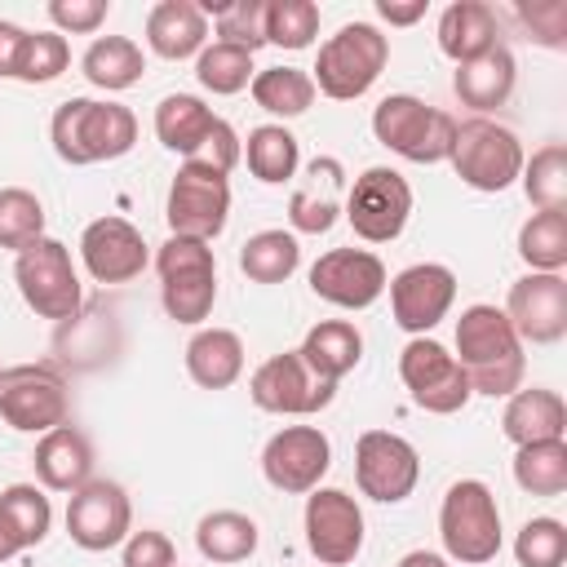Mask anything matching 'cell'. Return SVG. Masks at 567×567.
Wrapping results in <instances>:
<instances>
[{
    "label": "cell",
    "instance_id": "6da1fadb",
    "mask_svg": "<svg viewBox=\"0 0 567 567\" xmlns=\"http://www.w3.org/2000/svg\"><path fill=\"white\" fill-rule=\"evenodd\" d=\"M456 363L470 377L474 394H492V399H509L514 390H523V341L509 328L501 306L474 301L461 310L456 319Z\"/></svg>",
    "mask_w": 567,
    "mask_h": 567
},
{
    "label": "cell",
    "instance_id": "7a4b0ae2",
    "mask_svg": "<svg viewBox=\"0 0 567 567\" xmlns=\"http://www.w3.org/2000/svg\"><path fill=\"white\" fill-rule=\"evenodd\" d=\"M49 137L58 159L84 168V164H106L133 151L137 142V115L120 102H97V97H66L53 120Z\"/></svg>",
    "mask_w": 567,
    "mask_h": 567
},
{
    "label": "cell",
    "instance_id": "3957f363",
    "mask_svg": "<svg viewBox=\"0 0 567 567\" xmlns=\"http://www.w3.org/2000/svg\"><path fill=\"white\" fill-rule=\"evenodd\" d=\"M385 62H390V35H381V27L372 22H346L337 35L319 44L310 80H315V93L332 102H354L381 80Z\"/></svg>",
    "mask_w": 567,
    "mask_h": 567
},
{
    "label": "cell",
    "instance_id": "277c9868",
    "mask_svg": "<svg viewBox=\"0 0 567 567\" xmlns=\"http://www.w3.org/2000/svg\"><path fill=\"white\" fill-rule=\"evenodd\" d=\"M439 536H443V558L465 567H483L501 554V509L483 478H456L443 492Z\"/></svg>",
    "mask_w": 567,
    "mask_h": 567
},
{
    "label": "cell",
    "instance_id": "5b68a950",
    "mask_svg": "<svg viewBox=\"0 0 567 567\" xmlns=\"http://www.w3.org/2000/svg\"><path fill=\"white\" fill-rule=\"evenodd\" d=\"M155 270H159V301L164 315L177 323H204L213 315L217 301V257L204 239H186V235H168L155 252Z\"/></svg>",
    "mask_w": 567,
    "mask_h": 567
},
{
    "label": "cell",
    "instance_id": "8992f818",
    "mask_svg": "<svg viewBox=\"0 0 567 567\" xmlns=\"http://www.w3.org/2000/svg\"><path fill=\"white\" fill-rule=\"evenodd\" d=\"M372 133L385 151H394L412 164H443L452 155L456 120L439 106H425L412 93H390L372 111Z\"/></svg>",
    "mask_w": 567,
    "mask_h": 567
},
{
    "label": "cell",
    "instance_id": "52a82bcc",
    "mask_svg": "<svg viewBox=\"0 0 567 567\" xmlns=\"http://www.w3.org/2000/svg\"><path fill=\"white\" fill-rule=\"evenodd\" d=\"M452 168L465 186L483 190V195H496L505 186L518 182L523 173V142L514 128L496 124L492 115H474L465 124H456V137H452Z\"/></svg>",
    "mask_w": 567,
    "mask_h": 567
},
{
    "label": "cell",
    "instance_id": "ba28073f",
    "mask_svg": "<svg viewBox=\"0 0 567 567\" xmlns=\"http://www.w3.org/2000/svg\"><path fill=\"white\" fill-rule=\"evenodd\" d=\"M13 279H18V292L22 301L40 315V319H53V323H71L84 306V284L75 275V261H71V248L62 239H35L31 248L18 252L13 261Z\"/></svg>",
    "mask_w": 567,
    "mask_h": 567
},
{
    "label": "cell",
    "instance_id": "9c48e42d",
    "mask_svg": "<svg viewBox=\"0 0 567 567\" xmlns=\"http://www.w3.org/2000/svg\"><path fill=\"white\" fill-rule=\"evenodd\" d=\"M0 416L18 434H49L71 416L66 377L53 363H18L0 372Z\"/></svg>",
    "mask_w": 567,
    "mask_h": 567
},
{
    "label": "cell",
    "instance_id": "30bf717a",
    "mask_svg": "<svg viewBox=\"0 0 567 567\" xmlns=\"http://www.w3.org/2000/svg\"><path fill=\"white\" fill-rule=\"evenodd\" d=\"M164 217H168V235H186V239L213 244L226 230V217H230V182H226V173H217L204 159H186L173 173V186H168V199H164Z\"/></svg>",
    "mask_w": 567,
    "mask_h": 567
},
{
    "label": "cell",
    "instance_id": "8fae6325",
    "mask_svg": "<svg viewBox=\"0 0 567 567\" xmlns=\"http://www.w3.org/2000/svg\"><path fill=\"white\" fill-rule=\"evenodd\" d=\"M399 377L412 394V403L421 412H434V416H452L470 403V377L465 368L456 363V354L447 346H439L434 337H412L399 354Z\"/></svg>",
    "mask_w": 567,
    "mask_h": 567
},
{
    "label": "cell",
    "instance_id": "7c38bea8",
    "mask_svg": "<svg viewBox=\"0 0 567 567\" xmlns=\"http://www.w3.org/2000/svg\"><path fill=\"white\" fill-rule=\"evenodd\" d=\"M346 221L354 226L359 239L368 244H390L403 235L408 217H412V186L403 173L377 164V168H363L354 177V186L346 190Z\"/></svg>",
    "mask_w": 567,
    "mask_h": 567
},
{
    "label": "cell",
    "instance_id": "4fadbf2b",
    "mask_svg": "<svg viewBox=\"0 0 567 567\" xmlns=\"http://www.w3.org/2000/svg\"><path fill=\"white\" fill-rule=\"evenodd\" d=\"M421 478V456L416 447L394 434V430H363L354 443V483L368 501L399 505L412 496Z\"/></svg>",
    "mask_w": 567,
    "mask_h": 567
},
{
    "label": "cell",
    "instance_id": "5bb4252c",
    "mask_svg": "<svg viewBox=\"0 0 567 567\" xmlns=\"http://www.w3.org/2000/svg\"><path fill=\"white\" fill-rule=\"evenodd\" d=\"M332 465V443L319 425H284L261 447V474L284 496H306L323 483Z\"/></svg>",
    "mask_w": 567,
    "mask_h": 567
},
{
    "label": "cell",
    "instance_id": "9a60e30c",
    "mask_svg": "<svg viewBox=\"0 0 567 567\" xmlns=\"http://www.w3.org/2000/svg\"><path fill=\"white\" fill-rule=\"evenodd\" d=\"M248 394L261 412H275V416H315L332 403L337 385L315 377L306 368V359L297 350H284V354H270L252 381H248Z\"/></svg>",
    "mask_w": 567,
    "mask_h": 567
},
{
    "label": "cell",
    "instance_id": "2e32d148",
    "mask_svg": "<svg viewBox=\"0 0 567 567\" xmlns=\"http://www.w3.org/2000/svg\"><path fill=\"white\" fill-rule=\"evenodd\" d=\"M128 532H133V505L120 483L89 478L84 487H75L66 496V536L80 549H89V554L115 549L128 540Z\"/></svg>",
    "mask_w": 567,
    "mask_h": 567
},
{
    "label": "cell",
    "instance_id": "e0dca14e",
    "mask_svg": "<svg viewBox=\"0 0 567 567\" xmlns=\"http://www.w3.org/2000/svg\"><path fill=\"white\" fill-rule=\"evenodd\" d=\"M306 549L323 567H346L363 549V509L341 487L306 492Z\"/></svg>",
    "mask_w": 567,
    "mask_h": 567
},
{
    "label": "cell",
    "instance_id": "ac0fdd59",
    "mask_svg": "<svg viewBox=\"0 0 567 567\" xmlns=\"http://www.w3.org/2000/svg\"><path fill=\"white\" fill-rule=\"evenodd\" d=\"M390 315L403 332L425 337L430 328H439L456 301V275L443 261H416L403 266L390 284Z\"/></svg>",
    "mask_w": 567,
    "mask_h": 567
},
{
    "label": "cell",
    "instance_id": "d6986e66",
    "mask_svg": "<svg viewBox=\"0 0 567 567\" xmlns=\"http://www.w3.org/2000/svg\"><path fill=\"white\" fill-rule=\"evenodd\" d=\"M505 319L523 346H554L567 337V279L527 270L509 284Z\"/></svg>",
    "mask_w": 567,
    "mask_h": 567
},
{
    "label": "cell",
    "instance_id": "ffe728a7",
    "mask_svg": "<svg viewBox=\"0 0 567 567\" xmlns=\"http://www.w3.org/2000/svg\"><path fill=\"white\" fill-rule=\"evenodd\" d=\"M385 284V266L368 248H332L310 266V292L337 310H368Z\"/></svg>",
    "mask_w": 567,
    "mask_h": 567
},
{
    "label": "cell",
    "instance_id": "44dd1931",
    "mask_svg": "<svg viewBox=\"0 0 567 567\" xmlns=\"http://www.w3.org/2000/svg\"><path fill=\"white\" fill-rule=\"evenodd\" d=\"M80 261L97 284H128L146 270L151 252L133 221L124 217H97L80 235Z\"/></svg>",
    "mask_w": 567,
    "mask_h": 567
},
{
    "label": "cell",
    "instance_id": "7402d4cb",
    "mask_svg": "<svg viewBox=\"0 0 567 567\" xmlns=\"http://www.w3.org/2000/svg\"><path fill=\"white\" fill-rule=\"evenodd\" d=\"M31 465H35L40 487H49V492H75V487H84L93 478V443H89L84 430L58 425V430L40 434Z\"/></svg>",
    "mask_w": 567,
    "mask_h": 567
},
{
    "label": "cell",
    "instance_id": "603a6c76",
    "mask_svg": "<svg viewBox=\"0 0 567 567\" xmlns=\"http://www.w3.org/2000/svg\"><path fill=\"white\" fill-rule=\"evenodd\" d=\"M341 195H346V168L337 159H315L306 168V182L288 199V221L301 235H323L341 217Z\"/></svg>",
    "mask_w": 567,
    "mask_h": 567
},
{
    "label": "cell",
    "instance_id": "cb8c5ba5",
    "mask_svg": "<svg viewBox=\"0 0 567 567\" xmlns=\"http://www.w3.org/2000/svg\"><path fill=\"white\" fill-rule=\"evenodd\" d=\"M514 80H518V62H514V53H509L505 44H496V49H487V53L461 62L456 75H452V89H456L461 106L487 115V111H496V106L509 102Z\"/></svg>",
    "mask_w": 567,
    "mask_h": 567
},
{
    "label": "cell",
    "instance_id": "d4e9b609",
    "mask_svg": "<svg viewBox=\"0 0 567 567\" xmlns=\"http://www.w3.org/2000/svg\"><path fill=\"white\" fill-rule=\"evenodd\" d=\"M501 430L514 447H527V443H549V439H567V403L554 394V390H514L505 399V412H501Z\"/></svg>",
    "mask_w": 567,
    "mask_h": 567
},
{
    "label": "cell",
    "instance_id": "484cf974",
    "mask_svg": "<svg viewBox=\"0 0 567 567\" xmlns=\"http://www.w3.org/2000/svg\"><path fill=\"white\" fill-rule=\"evenodd\" d=\"M146 44L168 62L199 58V49L208 44V18L199 13L195 0H159L146 13Z\"/></svg>",
    "mask_w": 567,
    "mask_h": 567
},
{
    "label": "cell",
    "instance_id": "4316f807",
    "mask_svg": "<svg viewBox=\"0 0 567 567\" xmlns=\"http://www.w3.org/2000/svg\"><path fill=\"white\" fill-rule=\"evenodd\" d=\"M501 44V22H496V9L483 4V0H452L443 13H439V49L461 66L487 49Z\"/></svg>",
    "mask_w": 567,
    "mask_h": 567
},
{
    "label": "cell",
    "instance_id": "83f0119b",
    "mask_svg": "<svg viewBox=\"0 0 567 567\" xmlns=\"http://www.w3.org/2000/svg\"><path fill=\"white\" fill-rule=\"evenodd\" d=\"M297 354L306 359V368H310L315 377H323V381L337 385L341 377H350V372L359 368V359H363V332H359L350 319H319V323L301 337Z\"/></svg>",
    "mask_w": 567,
    "mask_h": 567
},
{
    "label": "cell",
    "instance_id": "f1b7e54d",
    "mask_svg": "<svg viewBox=\"0 0 567 567\" xmlns=\"http://www.w3.org/2000/svg\"><path fill=\"white\" fill-rule=\"evenodd\" d=\"M186 372L199 390H226L244 377V341L235 328H199L186 341Z\"/></svg>",
    "mask_w": 567,
    "mask_h": 567
},
{
    "label": "cell",
    "instance_id": "f546056e",
    "mask_svg": "<svg viewBox=\"0 0 567 567\" xmlns=\"http://www.w3.org/2000/svg\"><path fill=\"white\" fill-rule=\"evenodd\" d=\"M213 124H217L213 106H204L195 93H168V97L155 106V137H159L173 155H182V159H195V155L204 151Z\"/></svg>",
    "mask_w": 567,
    "mask_h": 567
},
{
    "label": "cell",
    "instance_id": "4dcf8cb0",
    "mask_svg": "<svg viewBox=\"0 0 567 567\" xmlns=\"http://www.w3.org/2000/svg\"><path fill=\"white\" fill-rule=\"evenodd\" d=\"M80 71H84V80H89L93 89L124 93V89H133V84L142 80L146 58H142V49H137L128 35H97V40L84 49Z\"/></svg>",
    "mask_w": 567,
    "mask_h": 567
},
{
    "label": "cell",
    "instance_id": "1f68e13d",
    "mask_svg": "<svg viewBox=\"0 0 567 567\" xmlns=\"http://www.w3.org/2000/svg\"><path fill=\"white\" fill-rule=\"evenodd\" d=\"M244 159H248V173L266 186H284L297 177V164H301V146L297 137L284 128V124H257L244 142Z\"/></svg>",
    "mask_w": 567,
    "mask_h": 567
},
{
    "label": "cell",
    "instance_id": "d6a6232c",
    "mask_svg": "<svg viewBox=\"0 0 567 567\" xmlns=\"http://www.w3.org/2000/svg\"><path fill=\"white\" fill-rule=\"evenodd\" d=\"M195 549L208 563H244L257 549V523L239 509H213L195 527Z\"/></svg>",
    "mask_w": 567,
    "mask_h": 567
},
{
    "label": "cell",
    "instance_id": "836d02e7",
    "mask_svg": "<svg viewBox=\"0 0 567 567\" xmlns=\"http://www.w3.org/2000/svg\"><path fill=\"white\" fill-rule=\"evenodd\" d=\"M301 266V244L292 230H257L239 248V270L252 284H284Z\"/></svg>",
    "mask_w": 567,
    "mask_h": 567
},
{
    "label": "cell",
    "instance_id": "e575fe53",
    "mask_svg": "<svg viewBox=\"0 0 567 567\" xmlns=\"http://www.w3.org/2000/svg\"><path fill=\"white\" fill-rule=\"evenodd\" d=\"M252 102L279 120H292V115H306L310 102H315V80L310 71L301 66H266L252 75Z\"/></svg>",
    "mask_w": 567,
    "mask_h": 567
},
{
    "label": "cell",
    "instance_id": "d590c367",
    "mask_svg": "<svg viewBox=\"0 0 567 567\" xmlns=\"http://www.w3.org/2000/svg\"><path fill=\"white\" fill-rule=\"evenodd\" d=\"M518 182L536 213H567V146L545 142L540 151H532V159H523Z\"/></svg>",
    "mask_w": 567,
    "mask_h": 567
},
{
    "label": "cell",
    "instance_id": "8d00e7d4",
    "mask_svg": "<svg viewBox=\"0 0 567 567\" xmlns=\"http://www.w3.org/2000/svg\"><path fill=\"white\" fill-rule=\"evenodd\" d=\"M514 483L527 496H563L567 492V439L518 447L514 452Z\"/></svg>",
    "mask_w": 567,
    "mask_h": 567
},
{
    "label": "cell",
    "instance_id": "74e56055",
    "mask_svg": "<svg viewBox=\"0 0 567 567\" xmlns=\"http://www.w3.org/2000/svg\"><path fill=\"white\" fill-rule=\"evenodd\" d=\"M518 257L527 270L563 275L567 266V213H532L518 226Z\"/></svg>",
    "mask_w": 567,
    "mask_h": 567
},
{
    "label": "cell",
    "instance_id": "f35d334b",
    "mask_svg": "<svg viewBox=\"0 0 567 567\" xmlns=\"http://www.w3.org/2000/svg\"><path fill=\"white\" fill-rule=\"evenodd\" d=\"M204 18H213V31L221 44L257 53L266 44V0H204Z\"/></svg>",
    "mask_w": 567,
    "mask_h": 567
},
{
    "label": "cell",
    "instance_id": "ab89813d",
    "mask_svg": "<svg viewBox=\"0 0 567 567\" xmlns=\"http://www.w3.org/2000/svg\"><path fill=\"white\" fill-rule=\"evenodd\" d=\"M252 75H257L252 71V53L248 49H235V44H221V40L204 44L199 58H195V80L208 93H217V97H230V93L248 89Z\"/></svg>",
    "mask_w": 567,
    "mask_h": 567
},
{
    "label": "cell",
    "instance_id": "60d3db41",
    "mask_svg": "<svg viewBox=\"0 0 567 567\" xmlns=\"http://www.w3.org/2000/svg\"><path fill=\"white\" fill-rule=\"evenodd\" d=\"M35 239H44V204L27 186H4L0 190V248L22 252Z\"/></svg>",
    "mask_w": 567,
    "mask_h": 567
},
{
    "label": "cell",
    "instance_id": "b9f144b4",
    "mask_svg": "<svg viewBox=\"0 0 567 567\" xmlns=\"http://www.w3.org/2000/svg\"><path fill=\"white\" fill-rule=\"evenodd\" d=\"M315 35H319V4L315 0H266V44L310 49Z\"/></svg>",
    "mask_w": 567,
    "mask_h": 567
},
{
    "label": "cell",
    "instance_id": "7bdbcfd3",
    "mask_svg": "<svg viewBox=\"0 0 567 567\" xmlns=\"http://www.w3.org/2000/svg\"><path fill=\"white\" fill-rule=\"evenodd\" d=\"M66 66H71V44H66V35H58V31H27L13 80H22V84H49V80H58Z\"/></svg>",
    "mask_w": 567,
    "mask_h": 567
},
{
    "label": "cell",
    "instance_id": "ee69618b",
    "mask_svg": "<svg viewBox=\"0 0 567 567\" xmlns=\"http://www.w3.org/2000/svg\"><path fill=\"white\" fill-rule=\"evenodd\" d=\"M0 509L13 518V527H18L27 549L40 545L49 536V527H53V505H49V496L35 483H9L0 492Z\"/></svg>",
    "mask_w": 567,
    "mask_h": 567
},
{
    "label": "cell",
    "instance_id": "f6af8a7d",
    "mask_svg": "<svg viewBox=\"0 0 567 567\" xmlns=\"http://www.w3.org/2000/svg\"><path fill=\"white\" fill-rule=\"evenodd\" d=\"M514 558H518V567H563L567 563V527L549 514L527 518L514 536Z\"/></svg>",
    "mask_w": 567,
    "mask_h": 567
},
{
    "label": "cell",
    "instance_id": "bcb514c9",
    "mask_svg": "<svg viewBox=\"0 0 567 567\" xmlns=\"http://www.w3.org/2000/svg\"><path fill=\"white\" fill-rule=\"evenodd\" d=\"M518 18H523V27L532 31V40L536 44H545V49H567V4L563 0H523L518 4Z\"/></svg>",
    "mask_w": 567,
    "mask_h": 567
},
{
    "label": "cell",
    "instance_id": "7dc6e473",
    "mask_svg": "<svg viewBox=\"0 0 567 567\" xmlns=\"http://www.w3.org/2000/svg\"><path fill=\"white\" fill-rule=\"evenodd\" d=\"M111 4L106 0H49V18L58 35H93L106 22Z\"/></svg>",
    "mask_w": 567,
    "mask_h": 567
},
{
    "label": "cell",
    "instance_id": "c3c4849f",
    "mask_svg": "<svg viewBox=\"0 0 567 567\" xmlns=\"http://www.w3.org/2000/svg\"><path fill=\"white\" fill-rule=\"evenodd\" d=\"M120 567H177V545L164 532H155V527L128 532L124 554H120Z\"/></svg>",
    "mask_w": 567,
    "mask_h": 567
},
{
    "label": "cell",
    "instance_id": "681fc988",
    "mask_svg": "<svg viewBox=\"0 0 567 567\" xmlns=\"http://www.w3.org/2000/svg\"><path fill=\"white\" fill-rule=\"evenodd\" d=\"M239 155H244V142H239V133H235V124L217 115V124H213V133H208V142H204V151H199L195 159H204V164H213L217 173H230V168L239 164Z\"/></svg>",
    "mask_w": 567,
    "mask_h": 567
},
{
    "label": "cell",
    "instance_id": "f907efd6",
    "mask_svg": "<svg viewBox=\"0 0 567 567\" xmlns=\"http://www.w3.org/2000/svg\"><path fill=\"white\" fill-rule=\"evenodd\" d=\"M22 40H27V27H18V22H4V18H0V80H13V71H18V53H22Z\"/></svg>",
    "mask_w": 567,
    "mask_h": 567
},
{
    "label": "cell",
    "instance_id": "816d5d0a",
    "mask_svg": "<svg viewBox=\"0 0 567 567\" xmlns=\"http://www.w3.org/2000/svg\"><path fill=\"white\" fill-rule=\"evenodd\" d=\"M377 18H385L390 27H412L425 18V0H377Z\"/></svg>",
    "mask_w": 567,
    "mask_h": 567
},
{
    "label": "cell",
    "instance_id": "f5cc1de1",
    "mask_svg": "<svg viewBox=\"0 0 567 567\" xmlns=\"http://www.w3.org/2000/svg\"><path fill=\"white\" fill-rule=\"evenodd\" d=\"M27 545H22V536H18V527H13V518L0 509V563H9L13 554H22Z\"/></svg>",
    "mask_w": 567,
    "mask_h": 567
},
{
    "label": "cell",
    "instance_id": "db71d44e",
    "mask_svg": "<svg viewBox=\"0 0 567 567\" xmlns=\"http://www.w3.org/2000/svg\"><path fill=\"white\" fill-rule=\"evenodd\" d=\"M399 567H452V563L443 554H434V549H408L399 558Z\"/></svg>",
    "mask_w": 567,
    "mask_h": 567
},
{
    "label": "cell",
    "instance_id": "11a10c76",
    "mask_svg": "<svg viewBox=\"0 0 567 567\" xmlns=\"http://www.w3.org/2000/svg\"><path fill=\"white\" fill-rule=\"evenodd\" d=\"M0 372H4V368H0Z\"/></svg>",
    "mask_w": 567,
    "mask_h": 567
},
{
    "label": "cell",
    "instance_id": "9f6ffc18",
    "mask_svg": "<svg viewBox=\"0 0 567 567\" xmlns=\"http://www.w3.org/2000/svg\"><path fill=\"white\" fill-rule=\"evenodd\" d=\"M177 567H182V563H177Z\"/></svg>",
    "mask_w": 567,
    "mask_h": 567
}]
</instances>
